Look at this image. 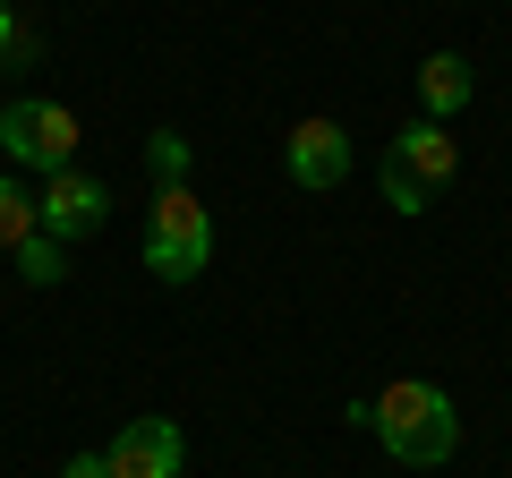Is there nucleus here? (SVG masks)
<instances>
[{
	"mask_svg": "<svg viewBox=\"0 0 512 478\" xmlns=\"http://www.w3.org/2000/svg\"><path fill=\"white\" fill-rule=\"evenodd\" d=\"M60 478H111V461H103V453H77V461H69Z\"/></svg>",
	"mask_w": 512,
	"mask_h": 478,
	"instance_id": "nucleus-14",
	"label": "nucleus"
},
{
	"mask_svg": "<svg viewBox=\"0 0 512 478\" xmlns=\"http://www.w3.org/2000/svg\"><path fill=\"white\" fill-rule=\"evenodd\" d=\"M393 163L419 171L427 188H444V180L461 171V146H453V129H444V120H410V129L393 137Z\"/></svg>",
	"mask_w": 512,
	"mask_h": 478,
	"instance_id": "nucleus-8",
	"label": "nucleus"
},
{
	"mask_svg": "<svg viewBox=\"0 0 512 478\" xmlns=\"http://www.w3.org/2000/svg\"><path fill=\"white\" fill-rule=\"evenodd\" d=\"M103 461H111V478H180L188 470V436H180V419H128L120 436L103 444Z\"/></svg>",
	"mask_w": 512,
	"mask_h": 478,
	"instance_id": "nucleus-5",
	"label": "nucleus"
},
{
	"mask_svg": "<svg viewBox=\"0 0 512 478\" xmlns=\"http://www.w3.org/2000/svg\"><path fill=\"white\" fill-rule=\"evenodd\" d=\"M282 163H291V180L299 188H342L350 180V137H342V120H299L291 137H282Z\"/></svg>",
	"mask_w": 512,
	"mask_h": 478,
	"instance_id": "nucleus-6",
	"label": "nucleus"
},
{
	"mask_svg": "<svg viewBox=\"0 0 512 478\" xmlns=\"http://www.w3.org/2000/svg\"><path fill=\"white\" fill-rule=\"evenodd\" d=\"M214 265V214H205L188 188H154L146 214V274L154 282H197Z\"/></svg>",
	"mask_w": 512,
	"mask_h": 478,
	"instance_id": "nucleus-2",
	"label": "nucleus"
},
{
	"mask_svg": "<svg viewBox=\"0 0 512 478\" xmlns=\"http://www.w3.org/2000/svg\"><path fill=\"white\" fill-rule=\"evenodd\" d=\"M367 427L384 436V453L410 461V470H444V461L461 453V410L444 385H427V376H402V385H384L376 402L359 410Z\"/></svg>",
	"mask_w": 512,
	"mask_h": 478,
	"instance_id": "nucleus-1",
	"label": "nucleus"
},
{
	"mask_svg": "<svg viewBox=\"0 0 512 478\" xmlns=\"http://www.w3.org/2000/svg\"><path fill=\"white\" fill-rule=\"evenodd\" d=\"M470 86L478 77H470L461 52H427L419 60V120H444V129H453L461 111H470Z\"/></svg>",
	"mask_w": 512,
	"mask_h": 478,
	"instance_id": "nucleus-7",
	"label": "nucleus"
},
{
	"mask_svg": "<svg viewBox=\"0 0 512 478\" xmlns=\"http://www.w3.org/2000/svg\"><path fill=\"white\" fill-rule=\"evenodd\" d=\"M60 274H69V257H60V239H52V231H35V239L18 248V282H35V291H52Z\"/></svg>",
	"mask_w": 512,
	"mask_h": 478,
	"instance_id": "nucleus-10",
	"label": "nucleus"
},
{
	"mask_svg": "<svg viewBox=\"0 0 512 478\" xmlns=\"http://www.w3.org/2000/svg\"><path fill=\"white\" fill-rule=\"evenodd\" d=\"M35 222L69 248V239H86V231H103V222H111V188L94 180V171L69 163V171H52V180L35 188Z\"/></svg>",
	"mask_w": 512,
	"mask_h": 478,
	"instance_id": "nucleus-4",
	"label": "nucleus"
},
{
	"mask_svg": "<svg viewBox=\"0 0 512 478\" xmlns=\"http://www.w3.org/2000/svg\"><path fill=\"white\" fill-rule=\"evenodd\" d=\"M146 163H154V180H163V188H188V137L180 129H154L146 137Z\"/></svg>",
	"mask_w": 512,
	"mask_h": 478,
	"instance_id": "nucleus-11",
	"label": "nucleus"
},
{
	"mask_svg": "<svg viewBox=\"0 0 512 478\" xmlns=\"http://www.w3.org/2000/svg\"><path fill=\"white\" fill-rule=\"evenodd\" d=\"M26 52H35V35H26V26H18V9L0 0V60H26Z\"/></svg>",
	"mask_w": 512,
	"mask_h": 478,
	"instance_id": "nucleus-13",
	"label": "nucleus"
},
{
	"mask_svg": "<svg viewBox=\"0 0 512 478\" xmlns=\"http://www.w3.org/2000/svg\"><path fill=\"white\" fill-rule=\"evenodd\" d=\"M384 205H393V214H427V180H419V171H402L393 154H384Z\"/></svg>",
	"mask_w": 512,
	"mask_h": 478,
	"instance_id": "nucleus-12",
	"label": "nucleus"
},
{
	"mask_svg": "<svg viewBox=\"0 0 512 478\" xmlns=\"http://www.w3.org/2000/svg\"><path fill=\"white\" fill-rule=\"evenodd\" d=\"M35 231H43V222H35V197H26V188L9 180V171H0V248L18 257V248H26Z\"/></svg>",
	"mask_w": 512,
	"mask_h": 478,
	"instance_id": "nucleus-9",
	"label": "nucleus"
},
{
	"mask_svg": "<svg viewBox=\"0 0 512 478\" xmlns=\"http://www.w3.org/2000/svg\"><path fill=\"white\" fill-rule=\"evenodd\" d=\"M0 146H9V163H35L43 180L52 171L77 163V146H86V129H77L69 103H43V94H18V103L0 111Z\"/></svg>",
	"mask_w": 512,
	"mask_h": 478,
	"instance_id": "nucleus-3",
	"label": "nucleus"
}]
</instances>
